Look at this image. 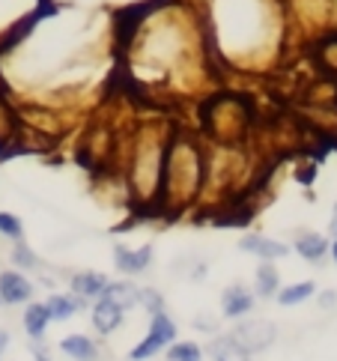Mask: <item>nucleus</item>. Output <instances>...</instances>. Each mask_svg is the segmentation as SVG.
Masks as SVG:
<instances>
[{
	"mask_svg": "<svg viewBox=\"0 0 337 361\" xmlns=\"http://www.w3.org/2000/svg\"><path fill=\"white\" fill-rule=\"evenodd\" d=\"M45 307H48L51 319L66 322V319H72L78 311H81V307H87V302L78 299V295H72V293H51L45 299Z\"/></svg>",
	"mask_w": 337,
	"mask_h": 361,
	"instance_id": "obj_13",
	"label": "nucleus"
},
{
	"mask_svg": "<svg viewBox=\"0 0 337 361\" xmlns=\"http://www.w3.org/2000/svg\"><path fill=\"white\" fill-rule=\"evenodd\" d=\"M125 311H120L116 305H111V302H105V299H96V305L90 307V322H93V329L99 331V334H114L116 329L123 326V317Z\"/></svg>",
	"mask_w": 337,
	"mask_h": 361,
	"instance_id": "obj_9",
	"label": "nucleus"
},
{
	"mask_svg": "<svg viewBox=\"0 0 337 361\" xmlns=\"http://www.w3.org/2000/svg\"><path fill=\"white\" fill-rule=\"evenodd\" d=\"M203 346L197 341H173L167 346V361H203Z\"/></svg>",
	"mask_w": 337,
	"mask_h": 361,
	"instance_id": "obj_19",
	"label": "nucleus"
},
{
	"mask_svg": "<svg viewBox=\"0 0 337 361\" xmlns=\"http://www.w3.org/2000/svg\"><path fill=\"white\" fill-rule=\"evenodd\" d=\"M176 334H179V326H176V319L171 314H167V311L152 314L147 334L132 346L128 358H132V361H149V358L159 355L161 350H167V346L176 341Z\"/></svg>",
	"mask_w": 337,
	"mask_h": 361,
	"instance_id": "obj_3",
	"label": "nucleus"
},
{
	"mask_svg": "<svg viewBox=\"0 0 337 361\" xmlns=\"http://www.w3.org/2000/svg\"><path fill=\"white\" fill-rule=\"evenodd\" d=\"M60 353L75 361H96L99 346H96V341H90L87 334H66V338L60 341Z\"/></svg>",
	"mask_w": 337,
	"mask_h": 361,
	"instance_id": "obj_14",
	"label": "nucleus"
},
{
	"mask_svg": "<svg viewBox=\"0 0 337 361\" xmlns=\"http://www.w3.org/2000/svg\"><path fill=\"white\" fill-rule=\"evenodd\" d=\"M0 302L4 305L33 302V281L21 272H0Z\"/></svg>",
	"mask_w": 337,
	"mask_h": 361,
	"instance_id": "obj_8",
	"label": "nucleus"
},
{
	"mask_svg": "<svg viewBox=\"0 0 337 361\" xmlns=\"http://www.w3.org/2000/svg\"><path fill=\"white\" fill-rule=\"evenodd\" d=\"M137 295H140V287H135L132 281H108V287L102 290L99 299L116 305L120 311H132L137 305Z\"/></svg>",
	"mask_w": 337,
	"mask_h": 361,
	"instance_id": "obj_12",
	"label": "nucleus"
},
{
	"mask_svg": "<svg viewBox=\"0 0 337 361\" xmlns=\"http://www.w3.org/2000/svg\"><path fill=\"white\" fill-rule=\"evenodd\" d=\"M12 263H16L18 269H27V272H36V269H39V257L33 254L30 245H24L18 239V245H12Z\"/></svg>",
	"mask_w": 337,
	"mask_h": 361,
	"instance_id": "obj_20",
	"label": "nucleus"
},
{
	"mask_svg": "<svg viewBox=\"0 0 337 361\" xmlns=\"http://www.w3.org/2000/svg\"><path fill=\"white\" fill-rule=\"evenodd\" d=\"M155 257L152 245H140V248H125V245H114V266L123 275H140L147 272Z\"/></svg>",
	"mask_w": 337,
	"mask_h": 361,
	"instance_id": "obj_6",
	"label": "nucleus"
},
{
	"mask_svg": "<svg viewBox=\"0 0 337 361\" xmlns=\"http://www.w3.org/2000/svg\"><path fill=\"white\" fill-rule=\"evenodd\" d=\"M293 251L299 254L305 263H319V260H326V254H329V239L322 236V233H314V230H307V233L295 236Z\"/></svg>",
	"mask_w": 337,
	"mask_h": 361,
	"instance_id": "obj_10",
	"label": "nucleus"
},
{
	"mask_svg": "<svg viewBox=\"0 0 337 361\" xmlns=\"http://www.w3.org/2000/svg\"><path fill=\"white\" fill-rule=\"evenodd\" d=\"M0 236H6L12 242H18L24 236V224L16 212H0Z\"/></svg>",
	"mask_w": 337,
	"mask_h": 361,
	"instance_id": "obj_21",
	"label": "nucleus"
},
{
	"mask_svg": "<svg viewBox=\"0 0 337 361\" xmlns=\"http://www.w3.org/2000/svg\"><path fill=\"white\" fill-rule=\"evenodd\" d=\"M137 305L147 307L149 314H159V311H164V295L159 290H152V287H144L140 295H137Z\"/></svg>",
	"mask_w": 337,
	"mask_h": 361,
	"instance_id": "obj_22",
	"label": "nucleus"
},
{
	"mask_svg": "<svg viewBox=\"0 0 337 361\" xmlns=\"http://www.w3.org/2000/svg\"><path fill=\"white\" fill-rule=\"evenodd\" d=\"M317 295V283L314 281H299V283H287V287H281L275 293V302L281 307H295V305H302L307 299H314Z\"/></svg>",
	"mask_w": 337,
	"mask_h": 361,
	"instance_id": "obj_17",
	"label": "nucleus"
},
{
	"mask_svg": "<svg viewBox=\"0 0 337 361\" xmlns=\"http://www.w3.org/2000/svg\"><path fill=\"white\" fill-rule=\"evenodd\" d=\"M69 287H72V293L78 295V299L93 302L102 295V290L108 287V275L105 272H78V275H72Z\"/></svg>",
	"mask_w": 337,
	"mask_h": 361,
	"instance_id": "obj_11",
	"label": "nucleus"
},
{
	"mask_svg": "<svg viewBox=\"0 0 337 361\" xmlns=\"http://www.w3.org/2000/svg\"><path fill=\"white\" fill-rule=\"evenodd\" d=\"M239 248H242L245 254L257 257V260H269V263L290 257V245H283V242H278V239H269V236H263V233H245V236L239 239Z\"/></svg>",
	"mask_w": 337,
	"mask_h": 361,
	"instance_id": "obj_5",
	"label": "nucleus"
},
{
	"mask_svg": "<svg viewBox=\"0 0 337 361\" xmlns=\"http://www.w3.org/2000/svg\"><path fill=\"white\" fill-rule=\"evenodd\" d=\"M0 305H4V302H0Z\"/></svg>",
	"mask_w": 337,
	"mask_h": 361,
	"instance_id": "obj_28",
	"label": "nucleus"
},
{
	"mask_svg": "<svg viewBox=\"0 0 337 361\" xmlns=\"http://www.w3.org/2000/svg\"><path fill=\"white\" fill-rule=\"evenodd\" d=\"M329 254H331V260L337 263V236H334V242H329Z\"/></svg>",
	"mask_w": 337,
	"mask_h": 361,
	"instance_id": "obj_27",
	"label": "nucleus"
},
{
	"mask_svg": "<svg viewBox=\"0 0 337 361\" xmlns=\"http://www.w3.org/2000/svg\"><path fill=\"white\" fill-rule=\"evenodd\" d=\"M9 350V331L0 329V358H4V353Z\"/></svg>",
	"mask_w": 337,
	"mask_h": 361,
	"instance_id": "obj_24",
	"label": "nucleus"
},
{
	"mask_svg": "<svg viewBox=\"0 0 337 361\" xmlns=\"http://www.w3.org/2000/svg\"><path fill=\"white\" fill-rule=\"evenodd\" d=\"M271 0H221V42L227 57H257V51L271 45Z\"/></svg>",
	"mask_w": 337,
	"mask_h": 361,
	"instance_id": "obj_1",
	"label": "nucleus"
},
{
	"mask_svg": "<svg viewBox=\"0 0 337 361\" xmlns=\"http://www.w3.org/2000/svg\"><path fill=\"white\" fill-rule=\"evenodd\" d=\"M257 295L254 290H248L245 283H230V287L221 293V314L227 319H242L254 311Z\"/></svg>",
	"mask_w": 337,
	"mask_h": 361,
	"instance_id": "obj_7",
	"label": "nucleus"
},
{
	"mask_svg": "<svg viewBox=\"0 0 337 361\" xmlns=\"http://www.w3.org/2000/svg\"><path fill=\"white\" fill-rule=\"evenodd\" d=\"M200 183V159L194 147L188 144H176L167 152V185H171L173 195H179V200H188Z\"/></svg>",
	"mask_w": 337,
	"mask_h": 361,
	"instance_id": "obj_2",
	"label": "nucleus"
},
{
	"mask_svg": "<svg viewBox=\"0 0 337 361\" xmlns=\"http://www.w3.org/2000/svg\"><path fill=\"white\" fill-rule=\"evenodd\" d=\"M230 338L248 355H254V353H263L275 343L278 329H275V322H269V319H242L239 326L230 331Z\"/></svg>",
	"mask_w": 337,
	"mask_h": 361,
	"instance_id": "obj_4",
	"label": "nucleus"
},
{
	"mask_svg": "<svg viewBox=\"0 0 337 361\" xmlns=\"http://www.w3.org/2000/svg\"><path fill=\"white\" fill-rule=\"evenodd\" d=\"M329 233L337 236V203H334V209H331V221H329Z\"/></svg>",
	"mask_w": 337,
	"mask_h": 361,
	"instance_id": "obj_25",
	"label": "nucleus"
},
{
	"mask_svg": "<svg viewBox=\"0 0 337 361\" xmlns=\"http://www.w3.org/2000/svg\"><path fill=\"white\" fill-rule=\"evenodd\" d=\"M33 355H36V361H48V353L42 350V346H39L36 341H33Z\"/></svg>",
	"mask_w": 337,
	"mask_h": 361,
	"instance_id": "obj_26",
	"label": "nucleus"
},
{
	"mask_svg": "<svg viewBox=\"0 0 337 361\" xmlns=\"http://www.w3.org/2000/svg\"><path fill=\"white\" fill-rule=\"evenodd\" d=\"M209 355L212 361H251V355L242 350V346L230 338V334H224V338H215L209 343Z\"/></svg>",
	"mask_w": 337,
	"mask_h": 361,
	"instance_id": "obj_18",
	"label": "nucleus"
},
{
	"mask_svg": "<svg viewBox=\"0 0 337 361\" xmlns=\"http://www.w3.org/2000/svg\"><path fill=\"white\" fill-rule=\"evenodd\" d=\"M21 322H24V331H27L33 341H42L45 329L51 326V314H48L45 302H27V307H24V317H21Z\"/></svg>",
	"mask_w": 337,
	"mask_h": 361,
	"instance_id": "obj_16",
	"label": "nucleus"
},
{
	"mask_svg": "<svg viewBox=\"0 0 337 361\" xmlns=\"http://www.w3.org/2000/svg\"><path fill=\"white\" fill-rule=\"evenodd\" d=\"M337 305V293L334 290H322L319 293V307H334Z\"/></svg>",
	"mask_w": 337,
	"mask_h": 361,
	"instance_id": "obj_23",
	"label": "nucleus"
},
{
	"mask_svg": "<svg viewBox=\"0 0 337 361\" xmlns=\"http://www.w3.org/2000/svg\"><path fill=\"white\" fill-rule=\"evenodd\" d=\"M278 290H281V272L275 269V263L260 260V266H257V272H254V295L275 299Z\"/></svg>",
	"mask_w": 337,
	"mask_h": 361,
	"instance_id": "obj_15",
	"label": "nucleus"
}]
</instances>
